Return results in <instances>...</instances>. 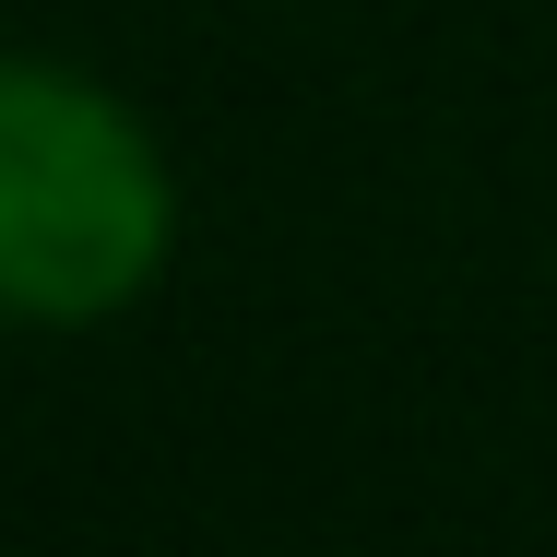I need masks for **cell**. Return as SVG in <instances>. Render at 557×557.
Masks as SVG:
<instances>
[{"instance_id": "obj_1", "label": "cell", "mask_w": 557, "mask_h": 557, "mask_svg": "<svg viewBox=\"0 0 557 557\" xmlns=\"http://www.w3.org/2000/svg\"><path fill=\"white\" fill-rule=\"evenodd\" d=\"M166 166L143 119L60 60H0V309L108 321L166 273Z\"/></svg>"}]
</instances>
